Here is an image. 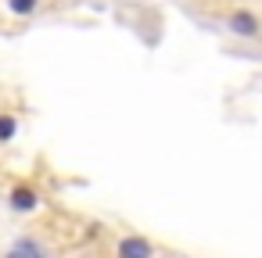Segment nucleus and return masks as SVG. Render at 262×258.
<instances>
[{"mask_svg":"<svg viewBox=\"0 0 262 258\" xmlns=\"http://www.w3.org/2000/svg\"><path fill=\"white\" fill-rule=\"evenodd\" d=\"M11 136H15V119L4 115V119H0V140H11Z\"/></svg>","mask_w":262,"mask_h":258,"instance_id":"obj_5","label":"nucleus"},{"mask_svg":"<svg viewBox=\"0 0 262 258\" xmlns=\"http://www.w3.org/2000/svg\"><path fill=\"white\" fill-rule=\"evenodd\" d=\"M155 251H151V244L144 240V237H126L122 244H119V258H151Z\"/></svg>","mask_w":262,"mask_h":258,"instance_id":"obj_2","label":"nucleus"},{"mask_svg":"<svg viewBox=\"0 0 262 258\" xmlns=\"http://www.w3.org/2000/svg\"><path fill=\"white\" fill-rule=\"evenodd\" d=\"M11 204H15L18 212H33V208H36V190H29V186H15V190H11Z\"/></svg>","mask_w":262,"mask_h":258,"instance_id":"obj_3","label":"nucleus"},{"mask_svg":"<svg viewBox=\"0 0 262 258\" xmlns=\"http://www.w3.org/2000/svg\"><path fill=\"white\" fill-rule=\"evenodd\" d=\"M8 258H22V254H18V251H15V254H8Z\"/></svg>","mask_w":262,"mask_h":258,"instance_id":"obj_6","label":"nucleus"},{"mask_svg":"<svg viewBox=\"0 0 262 258\" xmlns=\"http://www.w3.org/2000/svg\"><path fill=\"white\" fill-rule=\"evenodd\" d=\"M230 29H233L237 36H248V40L258 36V22H255L251 11H233V15H230Z\"/></svg>","mask_w":262,"mask_h":258,"instance_id":"obj_1","label":"nucleus"},{"mask_svg":"<svg viewBox=\"0 0 262 258\" xmlns=\"http://www.w3.org/2000/svg\"><path fill=\"white\" fill-rule=\"evenodd\" d=\"M8 8H11L15 15H33V11H36V0H8Z\"/></svg>","mask_w":262,"mask_h":258,"instance_id":"obj_4","label":"nucleus"}]
</instances>
